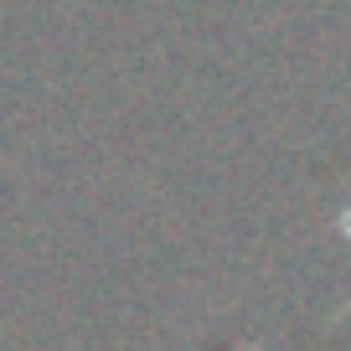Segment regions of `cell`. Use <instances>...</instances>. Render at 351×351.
<instances>
[{
    "mask_svg": "<svg viewBox=\"0 0 351 351\" xmlns=\"http://www.w3.org/2000/svg\"><path fill=\"white\" fill-rule=\"evenodd\" d=\"M336 228H341V238H351V202H346V212L336 217ZM341 310H351V295H346V305H341Z\"/></svg>",
    "mask_w": 351,
    "mask_h": 351,
    "instance_id": "1",
    "label": "cell"
}]
</instances>
